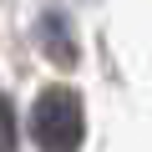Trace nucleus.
Returning a JSON list of instances; mask_svg holds the SVG:
<instances>
[{"label":"nucleus","instance_id":"obj_1","mask_svg":"<svg viewBox=\"0 0 152 152\" xmlns=\"http://www.w3.org/2000/svg\"><path fill=\"white\" fill-rule=\"evenodd\" d=\"M31 137L41 152H81L86 142V107L71 86H51L31 107Z\"/></svg>","mask_w":152,"mask_h":152},{"label":"nucleus","instance_id":"obj_2","mask_svg":"<svg viewBox=\"0 0 152 152\" xmlns=\"http://www.w3.org/2000/svg\"><path fill=\"white\" fill-rule=\"evenodd\" d=\"M41 51L56 61V66H71L76 61V41H71V26H66V15H41Z\"/></svg>","mask_w":152,"mask_h":152},{"label":"nucleus","instance_id":"obj_3","mask_svg":"<svg viewBox=\"0 0 152 152\" xmlns=\"http://www.w3.org/2000/svg\"><path fill=\"white\" fill-rule=\"evenodd\" d=\"M0 152H20V122L10 96H0Z\"/></svg>","mask_w":152,"mask_h":152}]
</instances>
